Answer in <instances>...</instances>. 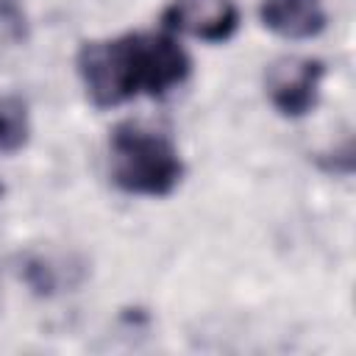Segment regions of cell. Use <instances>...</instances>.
<instances>
[{
  "label": "cell",
  "mask_w": 356,
  "mask_h": 356,
  "mask_svg": "<svg viewBox=\"0 0 356 356\" xmlns=\"http://www.w3.org/2000/svg\"><path fill=\"white\" fill-rule=\"evenodd\" d=\"M75 67L92 106L114 108L136 95L161 97L178 89L192 72V58L175 33L161 31L83 42Z\"/></svg>",
  "instance_id": "1"
},
{
  "label": "cell",
  "mask_w": 356,
  "mask_h": 356,
  "mask_svg": "<svg viewBox=\"0 0 356 356\" xmlns=\"http://www.w3.org/2000/svg\"><path fill=\"white\" fill-rule=\"evenodd\" d=\"M108 172L125 195L167 197L184 178V161L164 134L125 122L108 139Z\"/></svg>",
  "instance_id": "2"
},
{
  "label": "cell",
  "mask_w": 356,
  "mask_h": 356,
  "mask_svg": "<svg viewBox=\"0 0 356 356\" xmlns=\"http://www.w3.org/2000/svg\"><path fill=\"white\" fill-rule=\"evenodd\" d=\"M325 78V64L309 56L281 58L267 70V97L281 117L298 120L314 111L320 100V86Z\"/></svg>",
  "instance_id": "3"
},
{
  "label": "cell",
  "mask_w": 356,
  "mask_h": 356,
  "mask_svg": "<svg viewBox=\"0 0 356 356\" xmlns=\"http://www.w3.org/2000/svg\"><path fill=\"white\" fill-rule=\"evenodd\" d=\"M164 31L186 33L200 42H228L239 28V8L234 0H172L161 14Z\"/></svg>",
  "instance_id": "4"
},
{
  "label": "cell",
  "mask_w": 356,
  "mask_h": 356,
  "mask_svg": "<svg viewBox=\"0 0 356 356\" xmlns=\"http://www.w3.org/2000/svg\"><path fill=\"white\" fill-rule=\"evenodd\" d=\"M261 25L284 39H312L325 28L320 0H261Z\"/></svg>",
  "instance_id": "5"
},
{
  "label": "cell",
  "mask_w": 356,
  "mask_h": 356,
  "mask_svg": "<svg viewBox=\"0 0 356 356\" xmlns=\"http://www.w3.org/2000/svg\"><path fill=\"white\" fill-rule=\"evenodd\" d=\"M31 136V120L25 100L14 95L0 97V153H17Z\"/></svg>",
  "instance_id": "6"
},
{
  "label": "cell",
  "mask_w": 356,
  "mask_h": 356,
  "mask_svg": "<svg viewBox=\"0 0 356 356\" xmlns=\"http://www.w3.org/2000/svg\"><path fill=\"white\" fill-rule=\"evenodd\" d=\"M0 19H3V22H17V19H19L17 0H0Z\"/></svg>",
  "instance_id": "7"
},
{
  "label": "cell",
  "mask_w": 356,
  "mask_h": 356,
  "mask_svg": "<svg viewBox=\"0 0 356 356\" xmlns=\"http://www.w3.org/2000/svg\"><path fill=\"white\" fill-rule=\"evenodd\" d=\"M0 195H3V184H0Z\"/></svg>",
  "instance_id": "8"
}]
</instances>
